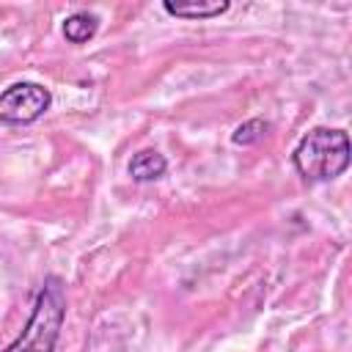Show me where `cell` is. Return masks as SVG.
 Masks as SVG:
<instances>
[{
  "label": "cell",
  "mask_w": 352,
  "mask_h": 352,
  "mask_svg": "<svg viewBox=\"0 0 352 352\" xmlns=\"http://www.w3.org/2000/svg\"><path fill=\"white\" fill-rule=\"evenodd\" d=\"M349 135L336 126H314L292 151V162L305 182H330L349 168Z\"/></svg>",
  "instance_id": "1"
},
{
  "label": "cell",
  "mask_w": 352,
  "mask_h": 352,
  "mask_svg": "<svg viewBox=\"0 0 352 352\" xmlns=\"http://www.w3.org/2000/svg\"><path fill=\"white\" fill-rule=\"evenodd\" d=\"M63 319H66V286L58 275H50L41 283L33 314L22 327L19 338L8 344L3 352H55Z\"/></svg>",
  "instance_id": "2"
},
{
  "label": "cell",
  "mask_w": 352,
  "mask_h": 352,
  "mask_svg": "<svg viewBox=\"0 0 352 352\" xmlns=\"http://www.w3.org/2000/svg\"><path fill=\"white\" fill-rule=\"evenodd\" d=\"M50 104L52 94L41 82H14L0 94V124H33L50 110Z\"/></svg>",
  "instance_id": "3"
},
{
  "label": "cell",
  "mask_w": 352,
  "mask_h": 352,
  "mask_svg": "<svg viewBox=\"0 0 352 352\" xmlns=\"http://www.w3.org/2000/svg\"><path fill=\"white\" fill-rule=\"evenodd\" d=\"M162 8H165V14H170V16H179V19H214V16H220V14H226L228 8H231V3L228 0H214V3H173V0H165L162 3Z\"/></svg>",
  "instance_id": "4"
},
{
  "label": "cell",
  "mask_w": 352,
  "mask_h": 352,
  "mask_svg": "<svg viewBox=\"0 0 352 352\" xmlns=\"http://www.w3.org/2000/svg\"><path fill=\"white\" fill-rule=\"evenodd\" d=\"M165 170L168 160L157 148H143L129 160V176L135 182H157L160 176H165Z\"/></svg>",
  "instance_id": "5"
},
{
  "label": "cell",
  "mask_w": 352,
  "mask_h": 352,
  "mask_svg": "<svg viewBox=\"0 0 352 352\" xmlns=\"http://www.w3.org/2000/svg\"><path fill=\"white\" fill-rule=\"evenodd\" d=\"M99 30V16L91 11H74L63 19V36L72 44H85L88 38H94Z\"/></svg>",
  "instance_id": "6"
},
{
  "label": "cell",
  "mask_w": 352,
  "mask_h": 352,
  "mask_svg": "<svg viewBox=\"0 0 352 352\" xmlns=\"http://www.w3.org/2000/svg\"><path fill=\"white\" fill-rule=\"evenodd\" d=\"M267 132H270V121H264V118H250V121L239 124V126L231 132V140H234L236 146H253V143H258Z\"/></svg>",
  "instance_id": "7"
}]
</instances>
